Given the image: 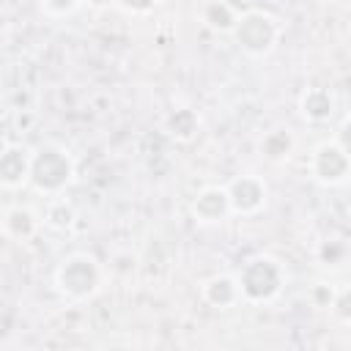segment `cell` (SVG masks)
I'll list each match as a JSON object with an SVG mask.
<instances>
[{"label": "cell", "instance_id": "obj_21", "mask_svg": "<svg viewBox=\"0 0 351 351\" xmlns=\"http://www.w3.org/2000/svg\"><path fill=\"white\" fill-rule=\"evenodd\" d=\"M335 140L343 145V151L351 156V115L340 123V129H337V134H335Z\"/></svg>", "mask_w": 351, "mask_h": 351}, {"label": "cell", "instance_id": "obj_11", "mask_svg": "<svg viewBox=\"0 0 351 351\" xmlns=\"http://www.w3.org/2000/svg\"><path fill=\"white\" fill-rule=\"evenodd\" d=\"M38 230V217L27 206H11L3 214V233L14 241H27Z\"/></svg>", "mask_w": 351, "mask_h": 351}, {"label": "cell", "instance_id": "obj_14", "mask_svg": "<svg viewBox=\"0 0 351 351\" xmlns=\"http://www.w3.org/2000/svg\"><path fill=\"white\" fill-rule=\"evenodd\" d=\"M165 129L170 132V137L181 140V143H189V140L197 134V129H200V118H197L195 110H189V107H178V110H173V112L167 115Z\"/></svg>", "mask_w": 351, "mask_h": 351}, {"label": "cell", "instance_id": "obj_13", "mask_svg": "<svg viewBox=\"0 0 351 351\" xmlns=\"http://www.w3.org/2000/svg\"><path fill=\"white\" fill-rule=\"evenodd\" d=\"M293 148H296V140H293L291 129L277 126V129H271V132H266L261 137V154H263V159H269L274 165L285 162L293 154Z\"/></svg>", "mask_w": 351, "mask_h": 351}, {"label": "cell", "instance_id": "obj_7", "mask_svg": "<svg viewBox=\"0 0 351 351\" xmlns=\"http://www.w3.org/2000/svg\"><path fill=\"white\" fill-rule=\"evenodd\" d=\"M189 211H192V217H195L200 225H217V222H225V219L233 214L228 186H203V189L192 197Z\"/></svg>", "mask_w": 351, "mask_h": 351}, {"label": "cell", "instance_id": "obj_10", "mask_svg": "<svg viewBox=\"0 0 351 351\" xmlns=\"http://www.w3.org/2000/svg\"><path fill=\"white\" fill-rule=\"evenodd\" d=\"M335 93L329 88H304L299 96V112L310 123H324L335 115Z\"/></svg>", "mask_w": 351, "mask_h": 351}, {"label": "cell", "instance_id": "obj_15", "mask_svg": "<svg viewBox=\"0 0 351 351\" xmlns=\"http://www.w3.org/2000/svg\"><path fill=\"white\" fill-rule=\"evenodd\" d=\"M74 219H77L74 206H71L66 197H60V195H58V197L47 206V211H44V225H49V228H55V230H66Z\"/></svg>", "mask_w": 351, "mask_h": 351}, {"label": "cell", "instance_id": "obj_6", "mask_svg": "<svg viewBox=\"0 0 351 351\" xmlns=\"http://www.w3.org/2000/svg\"><path fill=\"white\" fill-rule=\"evenodd\" d=\"M228 195H230V208L236 217H252L258 211H263L269 189L266 181L255 173H241L228 184Z\"/></svg>", "mask_w": 351, "mask_h": 351}, {"label": "cell", "instance_id": "obj_19", "mask_svg": "<svg viewBox=\"0 0 351 351\" xmlns=\"http://www.w3.org/2000/svg\"><path fill=\"white\" fill-rule=\"evenodd\" d=\"M126 14H151L162 0H112Z\"/></svg>", "mask_w": 351, "mask_h": 351}, {"label": "cell", "instance_id": "obj_22", "mask_svg": "<svg viewBox=\"0 0 351 351\" xmlns=\"http://www.w3.org/2000/svg\"><path fill=\"white\" fill-rule=\"evenodd\" d=\"M88 3H90L93 8H104V5H115L112 0H88Z\"/></svg>", "mask_w": 351, "mask_h": 351}, {"label": "cell", "instance_id": "obj_18", "mask_svg": "<svg viewBox=\"0 0 351 351\" xmlns=\"http://www.w3.org/2000/svg\"><path fill=\"white\" fill-rule=\"evenodd\" d=\"M335 291H337V288H332V285H326V282H315V285L310 288V302H313L315 307H321V310H329V307H332V299H335Z\"/></svg>", "mask_w": 351, "mask_h": 351}, {"label": "cell", "instance_id": "obj_9", "mask_svg": "<svg viewBox=\"0 0 351 351\" xmlns=\"http://www.w3.org/2000/svg\"><path fill=\"white\" fill-rule=\"evenodd\" d=\"M200 296L206 304L217 307V310H228L233 304H239L244 296H241V285H239V277L236 274H214L203 282L200 288Z\"/></svg>", "mask_w": 351, "mask_h": 351}, {"label": "cell", "instance_id": "obj_5", "mask_svg": "<svg viewBox=\"0 0 351 351\" xmlns=\"http://www.w3.org/2000/svg\"><path fill=\"white\" fill-rule=\"evenodd\" d=\"M310 178L321 186H340L351 178V156L337 140H324L310 154Z\"/></svg>", "mask_w": 351, "mask_h": 351}, {"label": "cell", "instance_id": "obj_17", "mask_svg": "<svg viewBox=\"0 0 351 351\" xmlns=\"http://www.w3.org/2000/svg\"><path fill=\"white\" fill-rule=\"evenodd\" d=\"M346 244L343 241H324L321 244V250H318V255H321V261L326 263V266H340L343 263V258H346Z\"/></svg>", "mask_w": 351, "mask_h": 351}, {"label": "cell", "instance_id": "obj_8", "mask_svg": "<svg viewBox=\"0 0 351 351\" xmlns=\"http://www.w3.org/2000/svg\"><path fill=\"white\" fill-rule=\"evenodd\" d=\"M30 162L33 151L22 148L19 143H5L0 154V184L3 189H19L30 184Z\"/></svg>", "mask_w": 351, "mask_h": 351}, {"label": "cell", "instance_id": "obj_4", "mask_svg": "<svg viewBox=\"0 0 351 351\" xmlns=\"http://www.w3.org/2000/svg\"><path fill=\"white\" fill-rule=\"evenodd\" d=\"M230 36H233V41L239 44V49L244 55L263 58L280 41V22H277L274 14L261 11V8H252V11L239 14V22H236V27H233Z\"/></svg>", "mask_w": 351, "mask_h": 351}, {"label": "cell", "instance_id": "obj_16", "mask_svg": "<svg viewBox=\"0 0 351 351\" xmlns=\"http://www.w3.org/2000/svg\"><path fill=\"white\" fill-rule=\"evenodd\" d=\"M332 315L343 324H351V285L346 288H337L335 291V299H332Z\"/></svg>", "mask_w": 351, "mask_h": 351}, {"label": "cell", "instance_id": "obj_1", "mask_svg": "<svg viewBox=\"0 0 351 351\" xmlns=\"http://www.w3.org/2000/svg\"><path fill=\"white\" fill-rule=\"evenodd\" d=\"M74 181V159L66 148L60 145H41L33 151L30 162V186L41 195H63L66 186Z\"/></svg>", "mask_w": 351, "mask_h": 351}, {"label": "cell", "instance_id": "obj_2", "mask_svg": "<svg viewBox=\"0 0 351 351\" xmlns=\"http://www.w3.org/2000/svg\"><path fill=\"white\" fill-rule=\"evenodd\" d=\"M55 285L66 299L85 302L101 285V263L88 252H71L55 269Z\"/></svg>", "mask_w": 351, "mask_h": 351}, {"label": "cell", "instance_id": "obj_20", "mask_svg": "<svg viewBox=\"0 0 351 351\" xmlns=\"http://www.w3.org/2000/svg\"><path fill=\"white\" fill-rule=\"evenodd\" d=\"M77 5H80V0H41L44 14H49V16H66V14H71Z\"/></svg>", "mask_w": 351, "mask_h": 351}, {"label": "cell", "instance_id": "obj_3", "mask_svg": "<svg viewBox=\"0 0 351 351\" xmlns=\"http://www.w3.org/2000/svg\"><path fill=\"white\" fill-rule=\"evenodd\" d=\"M239 285H241V296L252 304H263L280 296L282 285H285V269L277 258L271 255H255L250 258L241 269H239Z\"/></svg>", "mask_w": 351, "mask_h": 351}, {"label": "cell", "instance_id": "obj_12", "mask_svg": "<svg viewBox=\"0 0 351 351\" xmlns=\"http://www.w3.org/2000/svg\"><path fill=\"white\" fill-rule=\"evenodd\" d=\"M200 19L214 33H233V27L239 22V14L225 0H206L203 8H200Z\"/></svg>", "mask_w": 351, "mask_h": 351}]
</instances>
